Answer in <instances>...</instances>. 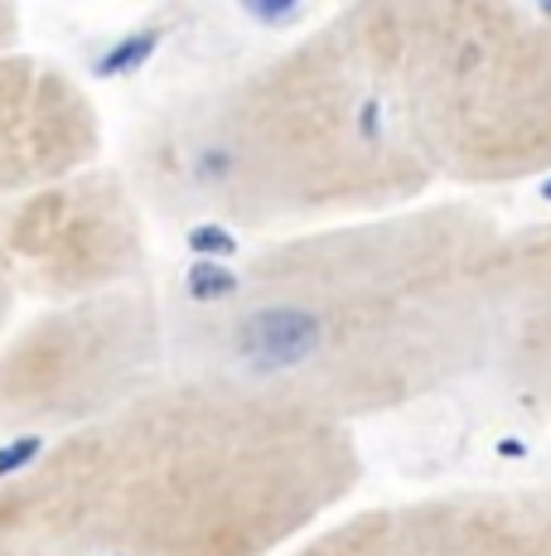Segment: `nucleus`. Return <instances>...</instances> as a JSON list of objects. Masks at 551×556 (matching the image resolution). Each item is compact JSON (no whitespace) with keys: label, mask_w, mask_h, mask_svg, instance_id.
I'll return each instance as SVG.
<instances>
[{"label":"nucleus","mask_w":551,"mask_h":556,"mask_svg":"<svg viewBox=\"0 0 551 556\" xmlns=\"http://www.w3.org/2000/svg\"><path fill=\"white\" fill-rule=\"evenodd\" d=\"M338 15L436 189L551 175V5L363 0Z\"/></svg>","instance_id":"nucleus-4"},{"label":"nucleus","mask_w":551,"mask_h":556,"mask_svg":"<svg viewBox=\"0 0 551 556\" xmlns=\"http://www.w3.org/2000/svg\"><path fill=\"white\" fill-rule=\"evenodd\" d=\"M102 165V112L63 63L0 53V208Z\"/></svg>","instance_id":"nucleus-7"},{"label":"nucleus","mask_w":551,"mask_h":556,"mask_svg":"<svg viewBox=\"0 0 551 556\" xmlns=\"http://www.w3.org/2000/svg\"><path fill=\"white\" fill-rule=\"evenodd\" d=\"M15 305H20V295L10 291V281L0 276V339L10 334V325H15Z\"/></svg>","instance_id":"nucleus-11"},{"label":"nucleus","mask_w":551,"mask_h":556,"mask_svg":"<svg viewBox=\"0 0 551 556\" xmlns=\"http://www.w3.org/2000/svg\"><path fill=\"white\" fill-rule=\"evenodd\" d=\"M20 49V10L15 5H0V53Z\"/></svg>","instance_id":"nucleus-10"},{"label":"nucleus","mask_w":551,"mask_h":556,"mask_svg":"<svg viewBox=\"0 0 551 556\" xmlns=\"http://www.w3.org/2000/svg\"><path fill=\"white\" fill-rule=\"evenodd\" d=\"M169 372L165 291L44 305L0 339V435H73Z\"/></svg>","instance_id":"nucleus-5"},{"label":"nucleus","mask_w":551,"mask_h":556,"mask_svg":"<svg viewBox=\"0 0 551 556\" xmlns=\"http://www.w3.org/2000/svg\"><path fill=\"white\" fill-rule=\"evenodd\" d=\"M285 556H513L503 484L344 508Z\"/></svg>","instance_id":"nucleus-8"},{"label":"nucleus","mask_w":551,"mask_h":556,"mask_svg":"<svg viewBox=\"0 0 551 556\" xmlns=\"http://www.w3.org/2000/svg\"><path fill=\"white\" fill-rule=\"evenodd\" d=\"M494 368L508 397L551 416V218L508 228L494 262Z\"/></svg>","instance_id":"nucleus-9"},{"label":"nucleus","mask_w":551,"mask_h":556,"mask_svg":"<svg viewBox=\"0 0 551 556\" xmlns=\"http://www.w3.org/2000/svg\"><path fill=\"white\" fill-rule=\"evenodd\" d=\"M121 175L151 218L295 238L436 199L344 15L145 112Z\"/></svg>","instance_id":"nucleus-3"},{"label":"nucleus","mask_w":551,"mask_h":556,"mask_svg":"<svg viewBox=\"0 0 551 556\" xmlns=\"http://www.w3.org/2000/svg\"><path fill=\"white\" fill-rule=\"evenodd\" d=\"M358 484V431L165 372L0 479V556H285Z\"/></svg>","instance_id":"nucleus-2"},{"label":"nucleus","mask_w":551,"mask_h":556,"mask_svg":"<svg viewBox=\"0 0 551 556\" xmlns=\"http://www.w3.org/2000/svg\"><path fill=\"white\" fill-rule=\"evenodd\" d=\"M508 223L436 194L261 242L165 291L169 372L218 378L358 431L494 368V262Z\"/></svg>","instance_id":"nucleus-1"},{"label":"nucleus","mask_w":551,"mask_h":556,"mask_svg":"<svg viewBox=\"0 0 551 556\" xmlns=\"http://www.w3.org/2000/svg\"><path fill=\"white\" fill-rule=\"evenodd\" d=\"M0 276L39 309L151 281V213L121 165H92L5 203Z\"/></svg>","instance_id":"nucleus-6"}]
</instances>
